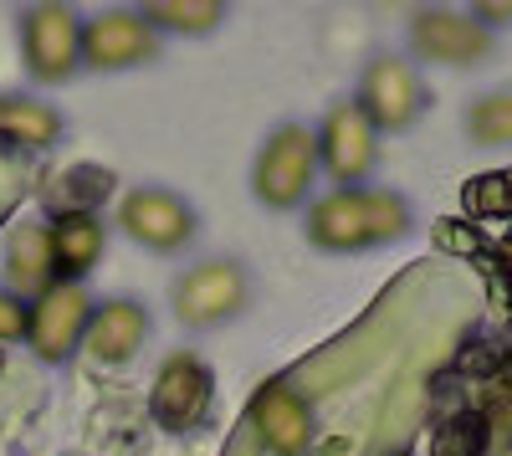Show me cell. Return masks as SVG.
Wrapping results in <instances>:
<instances>
[{
  "label": "cell",
  "instance_id": "6da1fadb",
  "mask_svg": "<svg viewBox=\"0 0 512 456\" xmlns=\"http://www.w3.org/2000/svg\"><path fill=\"white\" fill-rule=\"evenodd\" d=\"M410 231L405 200L390 190H333L308 211V236L323 252H364Z\"/></svg>",
  "mask_w": 512,
  "mask_h": 456
},
{
  "label": "cell",
  "instance_id": "7a4b0ae2",
  "mask_svg": "<svg viewBox=\"0 0 512 456\" xmlns=\"http://www.w3.org/2000/svg\"><path fill=\"white\" fill-rule=\"evenodd\" d=\"M313 170H318V139L303 123H282V129L262 144V154H256L251 190L262 205H272V211H292V205L308 195Z\"/></svg>",
  "mask_w": 512,
  "mask_h": 456
},
{
  "label": "cell",
  "instance_id": "3957f363",
  "mask_svg": "<svg viewBox=\"0 0 512 456\" xmlns=\"http://www.w3.org/2000/svg\"><path fill=\"white\" fill-rule=\"evenodd\" d=\"M21 57L41 82H67L82 67V26L72 6H31L21 21Z\"/></svg>",
  "mask_w": 512,
  "mask_h": 456
},
{
  "label": "cell",
  "instance_id": "277c9868",
  "mask_svg": "<svg viewBox=\"0 0 512 456\" xmlns=\"http://www.w3.org/2000/svg\"><path fill=\"white\" fill-rule=\"evenodd\" d=\"M88 318H93V303H88V287L82 282H52L31 308H26V344L41 354V359H67L82 334H88Z\"/></svg>",
  "mask_w": 512,
  "mask_h": 456
},
{
  "label": "cell",
  "instance_id": "5b68a950",
  "mask_svg": "<svg viewBox=\"0 0 512 456\" xmlns=\"http://www.w3.org/2000/svg\"><path fill=\"white\" fill-rule=\"evenodd\" d=\"M359 113L369 118V129H410L415 113L425 108V88L400 57H374L359 77Z\"/></svg>",
  "mask_w": 512,
  "mask_h": 456
},
{
  "label": "cell",
  "instance_id": "8992f818",
  "mask_svg": "<svg viewBox=\"0 0 512 456\" xmlns=\"http://www.w3.org/2000/svg\"><path fill=\"white\" fill-rule=\"evenodd\" d=\"M210 410V369L195 354H169L149 390V416L164 431H195Z\"/></svg>",
  "mask_w": 512,
  "mask_h": 456
},
{
  "label": "cell",
  "instance_id": "52a82bcc",
  "mask_svg": "<svg viewBox=\"0 0 512 456\" xmlns=\"http://www.w3.org/2000/svg\"><path fill=\"white\" fill-rule=\"evenodd\" d=\"M246 308V272L236 262H200L175 282V318L190 328L226 323Z\"/></svg>",
  "mask_w": 512,
  "mask_h": 456
},
{
  "label": "cell",
  "instance_id": "ba28073f",
  "mask_svg": "<svg viewBox=\"0 0 512 456\" xmlns=\"http://www.w3.org/2000/svg\"><path fill=\"white\" fill-rule=\"evenodd\" d=\"M118 226L149 252H180L195 231V216L180 195L169 190H128L118 200Z\"/></svg>",
  "mask_w": 512,
  "mask_h": 456
},
{
  "label": "cell",
  "instance_id": "9c48e42d",
  "mask_svg": "<svg viewBox=\"0 0 512 456\" xmlns=\"http://www.w3.org/2000/svg\"><path fill=\"white\" fill-rule=\"evenodd\" d=\"M313 139H318V159L328 164V175L344 190H359V180L374 170V129L359 113V103H333Z\"/></svg>",
  "mask_w": 512,
  "mask_h": 456
},
{
  "label": "cell",
  "instance_id": "30bf717a",
  "mask_svg": "<svg viewBox=\"0 0 512 456\" xmlns=\"http://www.w3.org/2000/svg\"><path fill=\"white\" fill-rule=\"evenodd\" d=\"M159 57V36L144 16L134 11H103L82 26V62L113 72V67H139Z\"/></svg>",
  "mask_w": 512,
  "mask_h": 456
},
{
  "label": "cell",
  "instance_id": "8fae6325",
  "mask_svg": "<svg viewBox=\"0 0 512 456\" xmlns=\"http://www.w3.org/2000/svg\"><path fill=\"white\" fill-rule=\"evenodd\" d=\"M251 426H256V436H262V446L272 456H308V446H313V410L282 380H267L262 390H256Z\"/></svg>",
  "mask_w": 512,
  "mask_h": 456
},
{
  "label": "cell",
  "instance_id": "7c38bea8",
  "mask_svg": "<svg viewBox=\"0 0 512 456\" xmlns=\"http://www.w3.org/2000/svg\"><path fill=\"white\" fill-rule=\"evenodd\" d=\"M410 41L425 62H446V67H472L492 52V31L477 16H456V11H420Z\"/></svg>",
  "mask_w": 512,
  "mask_h": 456
},
{
  "label": "cell",
  "instance_id": "4fadbf2b",
  "mask_svg": "<svg viewBox=\"0 0 512 456\" xmlns=\"http://www.w3.org/2000/svg\"><path fill=\"white\" fill-rule=\"evenodd\" d=\"M144 334H149L144 308H139V303H128V298H118V303L93 308L82 344H88V354L103 359V364H123V359H134V354H139Z\"/></svg>",
  "mask_w": 512,
  "mask_h": 456
},
{
  "label": "cell",
  "instance_id": "5bb4252c",
  "mask_svg": "<svg viewBox=\"0 0 512 456\" xmlns=\"http://www.w3.org/2000/svg\"><path fill=\"white\" fill-rule=\"evenodd\" d=\"M47 241H52V267L62 272V282H77L103 257V221L93 211H62L52 221Z\"/></svg>",
  "mask_w": 512,
  "mask_h": 456
},
{
  "label": "cell",
  "instance_id": "9a60e30c",
  "mask_svg": "<svg viewBox=\"0 0 512 456\" xmlns=\"http://www.w3.org/2000/svg\"><path fill=\"white\" fill-rule=\"evenodd\" d=\"M52 241H47V226H21L11 236V282L21 293H47L52 287Z\"/></svg>",
  "mask_w": 512,
  "mask_h": 456
},
{
  "label": "cell",
  "instance_id": "2e32d148",
  "mask_svg": "<svg viewBox=\"0 0 512 456\" xmlns=\"http://www.w3.org/2000/svg\"><path fill=\"white\" fill-rule=\"evenodd\" d=\"M0 134L26 149H47L62 134V118L36 98H0Z\"/></svg>",
  "mask_w": 512,
  "mask_h": 456
},
{
  "label": "cell",
  "instance_id": "e0dca14e",
  "mask_svg": "<svg viewBox=\"0 0 512 456\" xmlns=\"http://www.w3.org/2000/svg\"><path fill=\"white\" fill-rule=\"evenodd\" d=\"M139 16H144L149 26H164V31L200 36V31H210V26L226 16V6H221V0H149Z\"/></svg>",
  "mask_w": 512,
  "mask_h": 456
},
{
  "label": "cell",
  "instance_id": "ac0fdd59",
  "mask_svg": "<svg viewBox=\"0 0 512 456\" xmlns=\"http://www.w3.org/2000/svg\"><path fill=\"white\" fill-rule=\"evenodd\" d=\"M466 134H472V144H512V88L487 93L466 108Z\"/></svg>",
  "mask_w": 512,
  "mask_h": 456
},
{
  "label": "cell",
  "instance_id": "d6986e66",
  "mask_svg": "<svg viewBox=\"0 0 512 456\" xmlns=\"http://www.w3.org/2000/svg\"><path fill=\"white\" fill-rule=\"evenodd\" d=\"M466 211H472L477 221H502L512 216V170H487L477 175L472 185H466Z\"/></svg>",
  "mask_w": 512,
  "mask_h": 456
},
{
  "label": "cell",
  "instance_id": "ffe728a7",
  "mask_svg": "<svg viewBox=\"0 0 512 456\" xmlns=\"http://www.w3.org/2000/svg\"><path fill=\"white\" fill-rule=\"evenodd\" d=\"M113 190V175L103 170V164H72V170L62 175V200L67 211H93V205Z\"/></svg>",
  "mask_w": 512,
  "mask_h": 456
},
{
  "label": "cell",
  "instance_id": "44dd1931",
  "mask_svg": "<svg viewBox=\"0 0 512 456\" xmlns=\"http://www.w3.org/2000/svg\"><path fill=\"white\" fill-rule=\"evenodd\" d=\"M431 456H482V421H472V416L451 421V426L436 436V451H431Z\"/></svg>",
  "mask_w": 512,
  "mask_h": 456
},
{
  "label": "cell",
  "instance_id": "7402d4cb",
  "mask_svg": "<svg viewBox=\"0 0 512 456\" xmlns=\"http://www.w3.org/2000/svg\"><path fill=\"white\" fill-rule=\"evenodd\" d=\"M436 246L441 252H456V257H482V236L466 221H441L436 226Z\"/></svg>",
  "mask_w": 512,
  "mask_h": 456
},
{
  "label": "cell",
  "instance_id": "603a6c76",
  "mask_svg": "<svg viewBox=\"0 0 512 456\" xmlns=\"http://www.w3.org/2000/svg\"><path fill=\"white\" fill-rule=\"evenodd\" d=\"M26 334V303L0 287V339H21Z\"/></svg>",
  "mask_w": 512,
  "mask_h": 456
},
{
  "label": "cell",
  "instance_id": "cb8c5ba5",
  "mask_svg": "<svg viewBox=\"0 0 512 456\" xmlns=\"http://www.w3.org/2000/svg\"><path fill=\"white\" fill-rule=\"evenodd\" d=\"M477 16H487V21H512V6H477Z\"/></svg>",
  "mask_w": 512,
  "mask_h": 456
},
{
  "label": "cell",
  "instance_id": "d4e9b609",
  "mask_svg": "<svg viewBox=\"0 0 512 456\" xmlns=\"http://www.w3.org/2000/svg\"><path fill=\"white\" fill-rule=\"evenodd\" d=\"M497 257H502V262H507V267H512V226H507V236H502V241H497Z\"/></svg>",
  "mask_w": 512,
  "mask_h": 456
}]
</instances>
